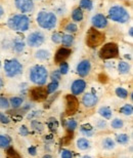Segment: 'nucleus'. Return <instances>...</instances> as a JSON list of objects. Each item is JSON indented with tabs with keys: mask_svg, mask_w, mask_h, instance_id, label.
<instances>
[{
	"mask_svg": "<svg viewBox=\"0 0 133 158\" xmlns=\"http://www.w3.org/2000/svg\"><path fill=\"white\" fill-rule=\"evenodd\" d=\"M8 27L11 30L20 31V32H25L29 29L30 20L27 15H15L11 17L7 22Z\"/></svg>",
	"mask_w": 133,
	"mask_h": 158,
	"instance_id": "nucleus-1",
	"label": "nucleus"
},
{
	"mask_svg": "<svg viewBox=\"0 0 133 158\" xmlns=\"http://www.w3.org/2000/svg\"><path fill=\"white\" fill-rule=\"evenodd\" d=\"M48 78V71L43 66H34L30 71V80L34 84L43 85Z\"/></svg>",
	"mask_w": 133,
	"mask_h": 158,
	"instance_id": "nucleus-2",
	"label": "nucleus"
},
{
	"mask_svg": "<svg viewBox=\"0 0 133 158\" xmlns=\"http://www.w3.org/2000/svg\"><path fill=\"white\" fill-rule=\"evenodd\" d=\"M56 15L52 12L41 11L37 15V23L43 29L50 30L56 26Z\"/></svg>",
	"mask_w": 133,
	"mask_h": 158,
	"instance_id": "nucleus-3",
	"label": "nucleus"
},
{
	"mask_svg": "<svg viewBox=\"0 0 133 158\" xmlns=\"http://www.w3.org/2000/svg\"><path fill=\"white\" fill-rule=\"evenodd\" d=\"M109 17L111 20L118 22V23H127L130 19V15H129L128 11L126 10L124 7L120 5H115L112 6L109 10Z\"/></svg>",
	"mask_w": 133,
	"mask_h": 158,
	"instance_id": "nucleus-4",
	"label": "nucleus"
},
{
	"mask_svg": "<svg viewBox=\"0 0 133 158\" xmlns=\"http://www.w3.org/2000/svg\"><path fill=\"white\" fill-rule=\"evenodd\" d=\"M104 40V34L101 33L100 31L96 30L95 28H90L86 34V42L87 46L91 47V48H95V47L99 46Z\"/></svg>",
	"mask_w": 133,
	"mask_h": 158,
	"instance_id": "nucleus-5",
	"label": "nucleus"
},
{
	"mask_svg": "<svg viewBox=\"0 0 133 158\" xmlns=\"http://www.w3.org/2000/svg\"><path fill=\"white\" fill-rule=\"evenodd\" d=\"M4 71L7 77H15L23 72V66L18 60L12 59L5 63Z\"/></svg>",
	"mask_w": 133,
	"mask_h": 158,
	"instance_id": "nucleus-6",
	"label": "nucleus"
},
{
	"mask_svg": "<svg viewBox=\"0 0 133 158\" xmlns=\"http://www.w3.org/2000/svg\"><path fill=\"white\" fill-rule=\"evenodd\" d=\"M119 55V48L118 45L116 43L110 42L107 43L101 47L99 50V56L103 60H109V59H115Z\"/></svg>",
	"mask_w": 133,
	"mask_h": 158,
	"instance_id": "nucleus-7",
	"label": "nucleus"
},
{
	"mask_svg": "<svg viewBox=\"0 0 133 158\" xmlns=\"http://www.w3.org/2000/svg\"><path fill=\"white\" fill-rule=\"evenodd\" d=\"M79 110V101L74 94H66V114L72 116L76 114Z\"/></svg>",
	"mask_w": 133,
	"mask_h": 158,
	"instance_id": "nucleus-8",
	"label": "nucleus"
},
{
	"mask_svg": "<svg viewBox=\"0 0 133 158\" xmlns=\"http://www.w3.org/2000/svg\"><path fill=\"white\" fill-rule=\"evenodd\" d=\"M30 97L33 101H37V102H41L47 99L48 97V93L46 90V87L43 86H37L34 87L30 90Z\"/></svg>",
	"mask_w": 133,
	"mask_h": 158,
	"instance_id": "nucleus-9",
	"label": "nucleus"
},
{
	"mask_svg": "<svg viewBox=\"0 0 133 158\" xmlns=\"http://www.w3.org/2000/svg\"><path fill=\"white\" fill-rule=\"evenodd\" d=\"M45 40V36L42 32L40 31H36V32H33L31 33L27 38V42L29 44L30 46L32 47H37V46H40L41 44L44 42Z\"/></svg>",
	"mask_w": 133,
	"mask_h": 158,
	"instance_id": "nucleus-10",
	"label": "nucleus"
},
{
	"mask_svg": "<svg viewBox=\"0 0 133 158\" xmlns=\"http://www.w3.org/2000/svg\"><path fill=\"white\" fill-rule=\"evenodd\" d=\"M15 6L22 12H30L33 10L34 3L32 0H15Z\"/></svg>",
	"mask_w": 133,
	"mask_h": 158,
	"instance_id": "nucleus-11",
	"label": "nucleus"
},
{
	"mask_svg": "<svg viewBox=\"0 0 133 158\" xmlns=\"http://www.w3.org/2000/svg\"><path fill=\"white\" fill-rule=\"evenodd\" d=\"M86 88V82L82 79H77L73 82L72 86H71V90H72V94L74 96H78V94H81L83 91L85 90Z\"/></svg>",
	"mask_w": 133,
	"mask_h": 158,
	"instance_id": "nucleus-12",
	"label": "nucleus"
},
{
	"mask_svg": "<svg viewBox=\"0 0 133 158\" xmlns=\"http://www.w3.org/2000/svg\"><path fill=\"white\" fill-rule=\"evenodd\" d=\"M91 23H92L94 28H97V29H103L107 26V18L104 17L103 15H95L92 17V20H91Z\"/></svg>",
	"mask_w": 133,
	"mask_h": 158,
	"instance_id": "nucleus-13",
	"label": "nucleus"
},
{
	"mask_svg": "<svg viewBox=\"0 0 133 158\" xmlns=\"http://www.w3.org/2000/svg\"><path fill=\"white\" fill-rule=\"evenodd\" d=\"M96 103H97V97L94 94L87 93L82 97V104L86 108H91V107L95 106Z\"/></svg>",
	"mask_w": 133,
	"mask_h": 158,
	"instance_id": "nucleus-14",
	"label": "nucleus"
},
{
	"mask_svg": "<svg viewBox=\"0 0 133 158\" xmlns=\"http://www.w3.org/2000/svg\"><path fill=\"white\" fill-rule=\"evenodd\" d=\"M91 69V65L90 62L87 61V60H84L81 63H79V65L77 66V73L80 75L81 77H85L89 74Z\"/></svg>",
	"mask_w": 133,
	"mask_h": 158,
	"instance_id": "nucleus-15",
	"label": "nucleus"
},
{
	"mask_svg": "<svg viewBox=\"0 0 133 158\" xmlns=\"http://www.w3.org/2000/svg\"><path fill=\"white\" fill-rule=\"evenodd\" d=\"M71 53H72L71 49H69L68 47H62V48H59L58 52H56L55 56H54L55 63H62V62H65L66 60L70 56Z\"/></svg>",
	"mask_w": 133,
	"mask_h": 158,
	"instance_id": "nucleus-16",
	"label": "nucleus"
},
{
	"mask_svg": "<svg viewBox=\"0 0 133 158\" xmlns=\"http://www.w3.org/2000/svg\"><path fill=\"white\" fill-rule=\"evenodd\" d=\"M80 132L84 135V137L90 138L94 135V132L95 131H94V128L91 125L83 124V125H81V127H80Z\"/></svg>",
	"mask_w": 133,
	"mask_h": 158,
	"instance_id": "nucleus-17",
	"label": "nucleus"
},
{
	"mask_svg": "<svg viewBox=\"0 0 133 158\" xmlns=\"http://www.w3.org/2000/svg\"><path fill=\"white\" fill-rule=\"evenodd\" d=\"M77 148L79 150H82V151H85V150H88L90 148V142L87 140L86 138H80L77 140Z\"/></svg>",
	"mask_w": 133,
	"mask_h": 158,
	"instance_id": "nucleus-18",
	"label": "nucleus"
},
{
	"mask_svg": "<svg viewBox=\"0 0 133 158\" xmlns=\"http://www.w3.org/2000/svg\"><path fill=\"white\" fill-rule=\"evenodd\" d=\"M99 115L103 116L104 119H111V118H112V116H113L112 110H111V108H109V107H107V106L100 107V108L99 109Z\"/></svg>",
	"mask_w": 133,
	"mask_h": 158,
	"instance_id": "nucleus-19",
	"label": "nucleus"
},
{
	"mask_svg": "<svg viewBox=\"0 0 133 158\" xmlns=\"http://www.w3.org/2000/svg\"><path fill=\"white\" fill-rule=\"evenodd\" d=\"M24 103V99L21 97H12L9 100V105H10L14 109H18L23 105Z\"/></svg>",
	"mask_w": 133,
	"mask_h": 158,
	"instance_id": "nucleus-20",
	"label": "nucleus"
},
{
	"mask_svg": "<svg viewBox=\"0 0 133 158\" xmlns=\"http://www.w3.org/2000/svg\"><path fill=\"white\" fill-rule=\"evenodd\" d=\"M35 58L40 60V61H45L50 58V52L46 49H39L35 53Z\"/></svg>",
	"mask_w": 133,
	"mask_h": 158,
	"instance_id": "nucleus-21",
	"label": "nucleus"
},
{
	"mask_svg": "<svg viewBox=\"0 0 133 158\" xmlns=\"http://www.w3.org/2000/svg\"><path fill=\"white\" fill-rule=\"evenodd\" d=\"M101 146H103V149H106V150H112L115 148V141L113 140V139H111V138H106V139H103V142H101Z\"/></svg>",
	"mask_w": 133,
	"mask_h": 158,
	"instance_id": "nucleus-22",
	"label": "nucleus"
},
{
	"mask_svg": "<svg viewBox=\"0 0 133 158\" xmlns=\"http://www.w3.org/2000/svg\"><path fill=\"white\" fill-rule=\"evenodd\" d=\"M10 138L8 135H0V148L2 149H6L10 146Z\"/></svg>",
	"mask_w": 133,
	"mask_h": 158,
	"instance_id": "nucleus-23",
	"label": "nucleus"
},
{
	"mask_svg": "<svg viewBox=\"0 0 133 158\" xmlns=\"http://www.w3.org/2000/svg\"><path fill=\"white\" fill-rule=\"evenodd\" d=\"M72 19L75 22H81L83 20V11L81 8H76L72 12Z\"/></svg>",
	"mask_w": 133,
	"mask_h": 158,
	"instance_id": "nucleus-24",
	"label": "nucleus"
},
{
	"mask_svg": "<svg viewBox=\"0 0 133 158\" xmlns=\"http://www.w3.org/2000/svg\"><path fill=\"white\" fill-rule=\"evenodd\" d=\"M118 70L121 74H128L130 71V65L126 62H120L118 66Z\"/></svg>",
	"mask_w": 133,
	"mask_h": 158,
	"instance_id": "nucleus-25",
	"label": "nucleus"
},
{
	"mask_svg": "<svg viewBox=\"0 0 133 158\" xmlns=\"http://www.w3.org/2000/svg\"><path fill=\"white\" fill-rule=\"evenodd\" d=\"M120 113H122V114H124L126 116H130L132 115L133 113V107L130 104H126L123 107L120 108Z\"/></svg>",
	"mask_w": 133,
	"mask_h": 158,
	"instance_id": "nucleus-26",
	"label": "nucleus"
},
{
	"mask_svg": "<svg viewBox=\"0 0 133 158\" xmlns=\"http://www.w3.org/2000/svg\"><path fill=\"white\" fill-rule=\"evenodd\" d=\"M73 41H74V38H73L72 35H70V34H65V35L62 36V41L61 42L62 43V45L65 46H71Z\"/></svg>",
	"mask_w": 133,
	"mask_h": 158,
	"instance_id": "nucleus-27",
	"label": "nucleus"
},
{
	"mask_svg": "<svg viewBox=\"0 0 133 158\" xmlns=\"http://www.w3.org/2000/svg\"><path fill=\"white\" fill-rule=\"evenodd\" d=\"M78 126V123L75 119H69L66 122V127L68 131H74Z\"/></svg>",
	"mask_w": 133,
	"mask_h": 158,
	"instance_id": "nucleus-28",
	"label": "nucleus"
},
{
	"mask_svg": "<svg viewBox=\"0 0 133 158\" xmlns=\"http://www.w3.org/2000/svg\"><path fill=\"white\" fill-rule=\"evenodd\" d=\"M25 48V43L23 40L21 39H15L14 42V49L17 52H22Z\"/></svg>",
	"mask_w": 133,
	"mask_h": 158,
	"instance_id": "nucleus-29",
	"label": "nucleus"
},
{
	"mask_svg": "<svg viewBox=\"0 0 133 158\" xmlns=\"http://www.w3.org/2000/svg\"><path fill=\"white\" fill-rule=\"evenodd\" d=\"M129 140H130V138H129V135H126V134H120L116 137V141L121 145L128 144Z\"/></svg>",
	"mask_w": 133,
	"mask_h": 158,
	"instance_id": "nucleus-30",
	"label": "nucleus"
},
{
	"mask_svg": "<svg viewBox=\"0 0 133 158\" xmlns=\"http://www.w3.org/2000/svg\"><path fill=\"white\" fill-rule=\"evenodd\" d=\"M31 126H32V128L34 131H36L38 132H42L43 129H44V126L43 124L41 123L39 120H32V122H31Z\"/></svg>",
	"mask_w": 133,
	"mask_h": 158,
	"instance_id": "nucleus-31",
	"label": "nucleus"
},
{
	"mask_svg": "<svg viewBox=\"0 0 133 158\" xmlns=\"http://www.w3.org/2000/svg\"><path fill=\"white\" fill-rule=\"evenodd\" d=\"M6 156L7 158H22V156L18 153V151L11 147L6 148Z\"/></svg>",
	"mask_w": 133,
	"mask_h": 158,
	"instance_id": "nucleus-32",
	"label": "nucleus"
},
{
	"mask_svg": "<svg viewBox=\"0 0 133 158\" xmlns=\"http://www.w3.org/2000/svg\"><path fill=\"white\" fill-rule=\"evenodd\" d=\"M111 126L114 128V129H121L123 126H124V122H123L122 119L120 118H115L111 123Z\"/></svg>",
	"mask_w": 133,
	"mask_h": 158,
	"instance_id": "nucleus-33",
	"label": "nucleus"
},
{
	"mask_svg": "<svg viewBox=\"0 0 133 158\" xmlns=\"http://www.w3.org/2000/svg\"><path fill=\"white\" fill-rule=\"evenodd\" d=\"M47 126H48V128L50 129V131H56L58 127V120H56L55 118H49L48 122H47Z\"/></svg>",
	"mask_w": 133,
	"mask_h": 158,
	"instance_id": "nucleus-34",
	"label": "nucleus"
},
{
	"mask_svg": "<svg viewBox=\"0 0 133 158\" xmlns=\"http://www.w3.org/2000/svg\"><path fill=\"white\" fill-rule=\"evenodd\" d=\"M58 82H56V81H52V82H50V83L47 85V87H46V90H47V93L49 94H53L54 91H56V89H58Z\"/></svg>",
	"mask_w": 133,
	"mask_h": 158,
	"instance_id": "nucleus-35",
	"label": "nucleus"
},
{
	"mask_svg": "<svg viewBox=\"0 0 133 158\" xmlns=\"http://www.w3.org/2000/svg\"><path fill=\"white\" fill-rule=\"evenodd\" d=\"M116 94L120 99H126L128 97V91L123 87H118L116 88Z\"/></svg>",
	"mask_w": 133,
	"mask_h": 158,
	"instance_id": "nucleus-36",
	"label": "nucleus"
},
{
	"mask_svg": "<svg viewBox=\"0 0 133 158\" xmlns=\"http://www.w3.org/2000/svg\"><path fill=\"white\" fill-rule=\"evenodd\" d=\"M80 7L86 10H90L92 8V2L91 0H81L80 1Z\"/></svg>",
	"mask_w": 133,
	"mask_h": 158,
	"instance_id": "nucleus-37",
	"label": "nucleus"
},
{
	"mask_svg": "<svg viewBox=\"0 0 133 158\" xmlns=\"http://www.w3.org/2000/svg\"><path fill=\"white\" fill-rule=\"evenodd\" d=\"M65 30L66 31V32H70V33H75V32H77L78 27H77V25L74 24V23H69V24L66 26Z\"/></svg>",
	"mask_w": 133,
	"mask_h": 158,
	"instance_id": "nucleus-38",
	"label": "nucleus"
},
{
	"mask_svg": "<svg viewBox=\"0 0 133 158\" xmlns=\"http://www.w3.org/2000/svg\"><path fill=\"white\" fill-rule=\"evenodd\" d=\"M9 101L6 98H0V109L5 110L9 108Z\"/></svg>",
	"mask_w": 133,
	"mask_h": 158,
	"instance_id": "nucleus-39",
	"label": "nucleus"
},
{
	"mask_svg": "<svg viewBox=\"0 0 133 158\" xmlns=\"http://www.w3.org/2000/svg\"><path fill=\"white\" fill-rule=\"evenodd\" d=\"M59 73L62 74V75H65L68 73V71H69V65L66 64V63L65 62H62L61 63V66H59Z\"/></svg>",
	"mask_w": 133,
	"mask_h": 158,
	"instance_id": "nucleus-40",
	"label": "nucleus"
},
{
	"mask_svg": "<svg viewBox=\"0 0 133 158\" xmlns=\"http://www.w3.org/2000/svg\"><path fill=\"white\" fill-rule=\"evenodd\" d=\"M95 126L97 129H106L107 128V122L103 119H97L95 123Z\"/></svg>",
	"mask_w": 133,
	"mask_h": 158,
	"instance_id": "nucleus-41",
	"label": "nucleus"
},
{
	"mask_svg": "<svg viewBox=\"0 0 133 158\" xmlns=\"http://www.w3.org/2000/svg\"><path fill=\"white\" fill-rule=\"evenodd\" d=\"M61 76H62V74L59 73V71H58V70H55V71L51 74V79H52V81L58 82L59 80H61Z\"/></svg>",
	"mask_w": 133,
	"mask_h": 158,
	"instance_id": "nucleus-42",
	"label": "nucleus"
},
{
	"mask_svg": "<svg viewBox=\"0 0 133 158\" xmlns=\"http://www.w3.org/2000/svg\"><path fill=\"white\" fill-rule=\"evenodd\" d=\"M62 158H73V152L70 150H62L61 153Z\"/></svg>",
	"mask_w": 133,
	"mask_h": 158,
	"instance_id": "nucleus-43",
	"label": "nucleus"
},
{
	"mask_svg": "<svg viewBox=\"0 0 133 158\" xmlns=\"http://www.w3.org/2000/svg\"><path fill=\"white\" fill-rule=\"evenodd\" d=\"M72 139H73V131H68V134H66V135L64 138V144H65V146H66L70 142L72 141Z\"/></svg>",
	"mask_w": 133,
	"mask_h": 158,
	"instance_id": "nucleus-44",
	"label": "nucleus"
},
{
	"mask_svg": "<svg viewBox=\"0 0 133 158\" xmlns=\"http://www.w3.org/2000/svg\"><path fill=\"white\" fill-rule=\"evenodd\" d=\"M0 122L4 123V124H7V123L10 122V119H9L7 116L4 114V113L0 112Z\"/></svg>",
	"mask_w": 133,
	"mask_h": 158,
	"instance_id": "nucleus-45",
	"label": "nucleus"
},
{
	"mask_svg": "<svg viewBox=\"0 0 133 158\" xmlns=\"http://www.w3.org/2000/svg\"><path fill=\"white\" fill-rule=\"evenodd\" d=\"M51 40H52L54 43H59V42L62 41V35H61L59 33H54V34H52Z\"/></svg>",
	"mask_w": 133,
	"mask_h": 158,
	"instance_id": "nucleus-46",
	"label": "nucleus"
},
{
	"mask_svg": "<svg viewBox=\"0 0 133 158\" xmlns=\"http://www.w3.org/2000/svg\"><path fill=\"white\" fill-rule=\"evenodd\" d=\"M20 134L22 135H24V137H26V135H28L30 134V131H29V129L27 128V126L22 125L21 127H20Z\"/></svg>",
	"mask_w": 133,
	"mask_h": 158,
	"instance_id": "nucleus-47",
	"label": "nucleus"
},
{
	"mask_svg": "<svg viewBox=\"0 0 133 158\" xmlns=\"http://www.w3.org/2000/svg\"><path fill=\"white\" fill-rule=\"evenodd\" d=\"M28 152H29V154H30L31 156H35L37 154V149L35 147L31 146L29 149H28Z\"/></svg>",
	"mask_w": 133,
	"mask_h": 158,
	"instance_id": "nucleus-48",
	"label": "nucleus"
},
{
	"mask_svg": "<svg viewBox=\"0 0 133 158\" xmlns=\"http://www.w3.org/2000/svg\"><path fill=\"white\" fill-rule=\"evenodd\" d=\"M99 81H100V82H103V83H107V77L106 76V75H103V74H101L100 76H99Z\"/></svg>",
	"mask_w": 133,
	"mask_h": 158,
	"instance_id": "nucleus-49",
	"label": "nucleus"
},
{
	"mask_svg": "<svg viewBox=\"0 0 133 158\" xmlns=\"http://www.w3.org/2000/svg\"><path fill=\"white\" fill-rule=\"evenodd\" d=\"M3 15H4V9H3L2 6L0 5V18H2Z\"/></svg>",
	"mask_w": 133,
	"mask_h": 158,
	"instance_id": "nucleus-50",
	"label": "nucleus"
},
{
	"mask_svg": "<svg viewBox=\"0 0 133 158\" xmlns=\"http://www.w3.org/2000/svg\"><path fill=\"white\" fill-rule=\"evenodd\" d=\"M3 84H4V83H3V80H2V78L0 77V89H1V88L3 87Z\"/></svg>",
	"mask_w": 133,
	"mask_h": 158,
	"instance_id": "nucleus-51",
	"label": "nucleus"
},
{
	"mask_svg": "<svg viewBox=\"0 0 133 158\" xmlns=\"http://www.w3.org/2000/svg\"><path fill=\"white\" fill-rule=\"evenodd\" d=\"M81 158H92V157H91V156H88V155H85V156L81 157Z\"/></svg>",
	"mask_w": 133,
	"mask_h": 158,
	"instance_id": "nucleus-52",
	"label": "nucleus"
},
{
	"mask_svg": "<svg viewBox=\"0 0 133 158\" xmlns=\"http://www.w3.org/2000/svg\"><path fill=\"white\" fill-rule=\"evenodd\" d=\"M132 28H130V31H129V34H130V36H132Z\"/></svg>",
	"mask_w": 133,
	"mask_h": 158,
	"instance_id": "nucleus-53",
	"label": "nucleus"
},
{
	"mask_svg": "<svg viewBox=\"0 0 133 158\" xmlns=\"http://www.w3.org/2000/svg\"><path fill=\"white\" fill-rule=\"evenodd\" d=\"M43 158H51V156H50V155H45Z\"/></svg>",
	"mask_w": 133,
	"mask_h": 158,
	"instance_id": "nucleus-54",
	"label": "nucleus"
},
{
	"mask_svg": "<svg viewBox=\"0 0 133 158\" xmlns=\"http://www.w3.org/2000/svg\"><path fill=\"white\" fill-rule=\"evenodd\" d=\"M0 66H1V63H0Z\"/></svg>",
	"mask_w": 133,
	"mask_h": 158,
	"instance_id": "nucleus-55",
	"label": "nucleus"
}]
</instances>
